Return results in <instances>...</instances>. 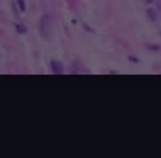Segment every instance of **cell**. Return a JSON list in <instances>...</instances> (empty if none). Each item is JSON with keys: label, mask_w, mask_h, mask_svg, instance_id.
<instances>
[{"label": "cell", "mask_w": 161, "mask_h": 158, "mask_svg": "<svg viewBox=\"0 0 161 158\" xmlns=\"http://www.w3.org/2000/svg\"><path fill=\"white\" fill-rule=\"evenodd\" d=\"M146 14H147V17H148L151 21H155L157 19V12H156L155 9H152V8L147 9V10H146Z\"/></svg>", "instance_id": "1"}, {"label": "cell", "mask_w": 161, "mask_h": 158, "mask_svg": "<svg viewBox=\"0 0 161 158\" xmlns=\"http://www.w3.org/2000/svg\"><path fill=\"white\" fill-rule=\"evenodd\" d=\"M147 48H148L149 51H155V52H156V51L160 50L161 47L159 44H148V45H147Z\"/></svg>", "instance_id": "2"}, {"label": "cell", "mask_w": 161, "mask_h": 158, "mask_svg": "<svg viewBox=\"0 0 161 158\" xmlns=\"http://www.w3.org/2000/svg\"><path fill=\"white\" fill-rule=\"evenodd\" d=\"M128 60H129L131 63H134V64L139 63V58L136 57V56H133V55H129V56H128Z\"/></svg>", "instance_id": "3"}]
</instances>
